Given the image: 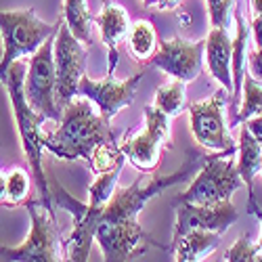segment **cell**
I'll list each match as a JSON object with an SVG mask.
<instances>
[{"instance_id":"cell-1","label":"cell","mask_w":262,"mask_h":262,"mask_svg":"<svg viewBox=\"0 0 262 262\" xmlns=\"http://www.w3.org/2000/svg\"><path fill=\"white\" fill-rule=\"evenodd\" d=\"M45 149L55 154L61 160H84L91 162L93 151L101 143L118 141V135L112 126V120H107L101 114H95L93 101L86 97H74L61 112V122L57 130L45 135Z\"/></svg>"},{"instance_id":"cell-2","label":"cell","mask_w":262,"mask_h":262,"mask_svg":"<svg viewBox=\"0 0 262 262\" xmlns=\"http://www.w3.org/2000/svg\"><path fill=\"white\" fill-rule=\"evenodd\" d=\"M26 72H28V65L24 59L15 61L11 68L7 70V91H9V99H11V107H13V114H15V124H17V133H19V141L21 147H24V154L26 160L30 162V168L34 172V179L38 185V191L42 195V204H45L47 210H51L55 214L53 208V195H51V187L47 181V174H45V139H42V122L47 118L40 116L38 112L30 107L28 97H26Z\"/></svg>"},{"instance_id":"cell-3","label":"cell","mask_w":262,"mask_h":262,"mask_svg":"<svg viewBox=\"0 0 262 262\" xmlns=\"http://www.w3.org/2000/svg\"><path fill=\"white\" fill-rule=\"evenodd\" d=\"M57 24L40 19L34 9L0 11V38H3V57H0V82H5L7 70L19 59L32 57L45 42L57 34Z\"/></svg>"},{"instance_id":"cell-4","label":"cell","mask_w":262,"mask_h":262,"mask_svg":"<svg viewBox=\"0 0 262 262\" xmlns=\"http://www.w3.org/2000/svg\"><path fill=\"white\" fill-rule=\"evenodd\" d=\"M208 158L206 156H189V160L177 170L170 174H154L151 181L137 179L130 187L116 189L114 198L109 200L107 208L101 214L99 223H118V221H137L139 212L145 208V204L156 198L158 193H162L168 187H174L183 181H187L195 170H200Z\"/></svg>"},{"instance_id":"cell-5","label":"cell","mask_w":262,"mask_h":262,"mask_svg":"<svg viewBox=\"0 0 262 262\" xmlns=\"http://www.w3.org/2000/svg\"><path fill=\"white\" fill-rule=\"evenodd\" d=\"M237 149L221 151L218 156H212L200 168V174L189 185V189L179 195L177 202L189 204H218L231 200L233 193L244 185L242 177L237 172V160L231 156Z\"/></svg>"},{"instance_id":"cell-6","label":"cell","mask_w":262,"mask_h":262,"mask_svg":"<svg viewBox=\"0 0 262 262\" xmlns=\"http://www.w3.org/2000/svg\"><path fill=\"white\" fill-rule=\"evenodd\" d=\"M32 218V231L21 246H0V258L17 262H57L61 258V239L55 223V214L45 208L42 202H26Z\"/></svg>"},{"instance_id":"cell-7","label":"cell","mask_w":262,"mask_h":262,"mask_svg":"<svg viewBox=\"0 0 262 262\" xmlns=\"http://www.w3.org/2000/svg\"><path fill=\"white\" fill-rule=\"evenodd\" d=\"M53 55H55V78H57L55 97L59 109L63 112V107L78 95V84L86 74V45L72 34V30L63 19L55 34Z\"/></svg>"},{"instance_id":"cell-8","label":"cell","mask_w":262,"mask_h":262,"mask_svg":"<svg viewBox=\"0 0 262 262\" xmlns=\"http://www.w3.org/2000/svg\"><path fill=\"white\" fill-rule=\"evenodd\" d=\"M55 36H51L32 57L26 74V97L34 112L45 116L47 120H53L55 124L61 122V109L57 105L55 97Z\"/></svg>"},{"instance_id":"cell-9","label":"cell","mask_w":262,"mask_h":262,"mask_svg":"<svg viewBox=\"0 0 262 262\" xmlns=\"http://www.w3.org/2000/svg\"><path fill=\"white\" fill-rule=\"evenodd\" d=\"M51 195L53 200L57 202V206L65 212H70L74 216V231L72 235L68 237V260H74V262H84L89 260L91 256V248H93V242H95V235H97V227H99V221H101V214H103V208L91 204V202H80L76 198L65 191L57 181H53V189H51Z\"/></svg>"},{"instance_id":"cell-10","label":"cell","mask_w":262,"mask_h":262,"mask_svg":"<svg viewBox=\"0 0 262 262\" xmlns=\"http://www.w3.org/2000/svg\"><path fill=\"white\" fill-rule=\"evenodd\" d=\"M191 118V133L202 147L212 151H231L235 143L225 120V89L216 91L212 97L191 103L187 107Z\"/></svg>"},{"instance_id":"cell-11","label":"cell","mask_w":262,"mask_h":262,"mask_svg":"<svg viewBox=\"0 0 262 262\" xmlns=\"http://www.w3.org/2000/svg\"><path fill=\"white\" fill-rule=\"evenodd\" d=\"M141 80H143V74H137L128 80H116L114 74H107L105 80H91L84 74L78 84L76 97L91 99L101 116H105L107 120H114L122 109L133 105Z\"/></svg>"},{"instance_id":"cell-12","label":"cell","mask_w":262,"mask_h":262,"mask_svg":"<svg viewBox=\"0 0 262 262\" xmlns=\"http://www.w3.org/2000/svg\"><path fill=\"white\" fill-rule=\"evenodd\" d=\"M206 51V40H185V38H170L162 40L156 55L149 59V65L162 70L170 78H177L187 82H193L202 72V61Z\"/></svg>"},{"instance_id":"cell-13","label":"cell","mask_w":262,"mask_h":262,"mask_svg":"<svg viewBox=\"0 0 262 262\" xmlns=\"http://www.w3.org/2000/svg\"><path fill=\"white\" fill-rule=\"evenodd\" d=\"M97 244L103 252V260L122 262L137 254L145 252V242L160 246L151 239L139 221H118V223H99L97 227Z\"/></svg>"},{"instance_id":"cell-14","label":"cell","mask_w":262,"mask_h":262,"mask_svg":"<svg viewBox=\"0 0 262 262\" xmlns=\"http://www.w3.org/2000/svg\"><path fill=\"white\" fill-rule=\"evenodd\" d=\"M239 218L237 208L233 206L231 200L218 202V204H189V202H179L177 208V225L172 231V242L183 237L185 233L193 229H208L216 233L229 231L231 225Z\"/></svg>"},{"instance_id":"cell-15","label":"cell","mask_w":262,"mask_h":262,"mask_svg":"<svg viewBox=\"0 0 262 262\" xmlns=\"http://www.w3.org/2000/svg\"><path fill=\"white\" fill-rule=\"evenodd\" d=\"M95 24L101 32V40L109 51V65H107V74H114L116 65H118V47L120 42L128 38L130 32V17L128 11L114 3V0H103V9L95 17Z\"/></svg>"},{"instance_id":"cell-16","label":"cell","mask_w":262,"mask_h":262,"mask_svg":"<svg viewBox=\"0 0 262 262\" xmlns=\"http://www.w3.org/2000/svg\"><path fill=\"white\" fill-rule=\"evenodd\" d=\"M204 59L208 63L210 76L223 86L225 91L233 95V72H231V61H233V40L229 36V30L225 28H212L206 36V51Z\"/></svg>"},{"instance_id":"cell-17","label":"cell","mask_w":262,"mask_h":262,"mask_svg":"<svg viewBox=\"0 0 262 262\" xmlns=\"http://www.w3.org/2000/svg\"><path fill=\"white\" fill-rule=\"evenodd\" d=\"M120 149L126 156V160L141 172H154L162 158V143L147 128L120 143Z\"/></svg>"},{"instance_id":"cell-18","label":"cell","mask_w":262,"mask_h":262,"mask_svg":"<svg viewBox=\"0 0 262 262\" xmlns=\"http://www.w3.org/2000/svg\"><path fill=\"white\" fill-rule=\"evenodd\" d=\"M174 260L179 262H198L208 258L221 246V233L208 229H193L183 237L174 239Z\"/></svg>"},{"instance_id":"cell-19","label":"cell","mask_w":262,"mask_h":262,"mask_svg":"<svg viewBox=\"0 0 262 262\" xmlns=\"http://www.w3.org/2000/svg\"><path fill=\"white\" fill-rule=\"evenodd\" d=\"M233 19H235V26H237V34L233 40V61H231V72H233V95H231V103L237 105L239 95H242L244 89V65H246V55L250 51V26L246 24L244 13H242V5L239 0L235 3V11H233Z\"/></svg>"},{"instance_id":"cell-20","label":"cell","mask_w":262,"mask_h":262,"mask_svg":"<svg viewBox=\"0 0 262 262\" xmlns=\"http://www.w3.org/2000/svg\"><path fill=\"white\" fill-rule=\"evenodd\" d=\"M260 170H262V145L248 130V126H242L239 145H237V172L242 181L248 185V193L252 191L254 179L256 174H260Z\"/></svg>"},{"instance_id":"cell-21","label":"cell","mask_w":262,"mask_h":262,"mask_svg":"<svg viewBox=\"0 0 262 262\" xmlns=\"http://www.w3.org/2000/svg\"><path fill=\"white\" fill-rule=\"evenodd\" d=\"M63 21L68 24L72 34L84 42L86 47L93 45V24L95 17L86 0H65L63 3Z\"/></svg>"},{"instance_id":"cell-22","label":"cell","mask_w":262,"mask_h":262,"mask_svg":"<svg viewBox=\"0 0 262 262\" xmlns=\"http://www.w3.org/2000/svg\"><path fill=\"white\" fill-rule=\"evenodd\" d=\"M160 47V40L156 34V28L149 21H135L128 32V49L137 61L149 63V59L156 55Z\"/></svg>"},{"instance_id":"cell-23","label":"cell","mask_w":262,"mask_h":262,"mask_svg":"<svg viewBox=\"0 0 262 262\" xmlns=\"http://www.w3.org/2000/svg\"><path fill=\"white\" fill-rule=\"evenodd\" d=\"M154 105L158 109H162L164 114H168L170 118L181 116L187 109V91H185V82L172 78L170 82L162 84L156 91L154 97Z\"/></svg>"},{"instance_id":"cell-24","label":"cell","mask_w":262,"mask_h":262,"mask_svg":"<svg viewBox=\"0 0 262 262\" xmlns=\"http://www.w3.org/2000/svg\"><path fill=\"white\" fill-rule=\"evenodd\" d=\"M124 162H126V160L118 162L112 170L97 174L95 183L89 187V202H91V204H95V206H99V208H103V210L107 208L109 200L114 198V193H116V189H118V181H120V172H122V168H124Z\"/></svg>"},{"instance_id":"cell-25","label":"cell","mask_w":262,"mask_h":262,"mask_svg":"<svg viewBox=\"0 0 262 262\" xmlns=\"http://www.w3.org/2000/svg\"><path fill=\"white\" fill-rule=\"evenodd\" d=\"M244 101L239 107V114L235 116L231 126H237L239 122H248L254 116H262V82H258L254 76L244 78V89H242Z\"/></svg>"},{"instance_id":"cell-26","label":"cell","mask_w":262,"mask_h":262,"mask_svg":"<svg viewBox=\"0 0 262 262\" xmlns=\"http://www.w3.org/2000/svg\"><path fill=\"white\" fill-rule=\"evenodd\" d=\"M126 160V156L122 154V149H120V143L118 141H109V143H101L95 151H93V156H91V170L95 174H101V172H107V170H112L118 162Z\"/></svg>"},{"instance_id":"cell-27","label":"cell","mask_w":262,"mask_h":262,"mask_svg":"<svg viewBox=\"0 0 262 262\" xmlns=\"http://www.w3.org/2000/svg\"><path fill=\"white\" fill-rule=\"evenodd\" d=\"M30 195V177L26 170L15 168L7 174V206H24Z\"/></svg>"},{"instance_id":"cell-28","label":"cell","mask_w":262,"mask_h":262,"mask_svg":"<svg viewBox=\"0 0 262 262\" xmlns=\"http://www.w3.org/2000/svg\"><path fill=\"white\" fill-rule=\"evenodd\" d=\"M145 128L154 135L162 145L170 143V116L164 114L156 105L145 107Z\"/></svg>"},{"instance_id":"cell-29","label":"cell","mask_w":262,"mask_h":262,"mask_svg":"<svg viewBox=\"0 0 262 262\" xmlns=\"http://www.w3.org/2000/svg\"><path fill=\"white\" fill-rule=\"evenodd\" d=\"M227 262H262V250L258 242H250L248 237H239L237 242L225 252Z\"/></svg>"},{"instance_id":"cell-30","label":"cell","mask_w":262,"mask_h":262,"mask_svg":"<svg viewBox=\"0 0 262 262\" xmlns=\"http://www.w3.org/2000/svg\"><path fill=\"white\" fill-rule=\"evenodd\" d=\"M208 3V15L212 28H225L229 30L233 21V11L237 0H206Z\"/></svg>"},{"instance_id":"cell-31","label":"cell","mask_w":262,"mask_h":262,"mask_svg":"<svg viewBox=\"0 0 262 262\" xmlns=\"http://www.w3.org/2000/svg\"><path fill=\"white\" fill-rule=\"evenodd\" d=\"M248 68L250 76H254L258 82H262V49H252L248 51Z\"/></svg>"},{"instance_id":"cell-32","label":"cell","mask_w":262,"mask_h":262,"mask_svg":"<svg viewBox=\"0 0 262 262\" xmlns=\"http://www.w3.org/2000/svg\"><path fill=\"white\" fill-rule=\"evenodd\" d=\"M248 212H250L252 216H256V218H258V223H260V229H262V208L258 206V202H256V198H254V191H250V200H248ZM258 246H260V250H262V231H260V239H258Z\"/></svg>"},{"instance_id":"cell-33","label":"cell","mask_w":262,"mask_h":262,"mask_svg":"<svg viewBox=\"0 0 262 262\" xmlns=\"http://www.w3.org/2000/svg\"><path fill=\"white\" fill-rule=\"evenodd\" d=\"M250 30H252V36H254V40H256V47L262 49V15H254V17H252Z\"/></svg>"},{"instance_id":"cell-34","label":"cell","mask_w":262,"mask_h":262,"mask_svg":"<svg viewBox=\"0 0 262 262\" xmlns=\"http://www.w3.org/2000/svg\"><path fill=\"white\" fill-rule=\"evenodd\" d=\"M246 126H248L250 133L262 143V116H254V118H250V120L246 122Z\"/></svg>"},{"instance_id":"cell-35","label":"cell","mask_w":262,"mask_h":262,"mask_svg":"<svg viewBox=\"0 0 262 262\" xmlns=\"http://www.w3.org/2000/svg\"><path fill=\"white\" fill-rule=\"evenodd\" d=\"M0 204L7 206V174L0 170Z\"/></svg>"},{"instance_id":"cell-36","label":"cell","mask_w":262,"mask_h":262,"mask_svg":"<svg viewBox=\"0 0 262 262\" xmlns=\"http://www.w3.org/2000/svg\"><path fill=\"white\" fill-rule=\"evenodd\" d=\"M181 3H183V0H160V3H158V9H162V11H170V9H177Z\"/></svg>"},{"instance_id":"cell-37","label":"cell","mask_w":262,"mask_h":262,"mask_svg":"<svg viewBox=\"0 0 262 262\" xmlns=\"http://www.w3.org/2000/svg\"><path fill=\"white\" fill-rule=\"evenodd\" d=\"M250 7L254 15H262V0H250Z\"/></svg>"},{"instance_id":"cell-38","label":"cell","mask_w":262,"mask_h":262,"mask_svg":"<svg viewBox=\"0 0 262 262\" xmlns=\"http://www.w3.org/2000/svg\"><path fill=\"white\" fill-rule=\"evenodd\" d=\"M143 3H145L147 7H158V3H160V0H143Z\"/></svg>"},{"instance_id":"cell-39","label":"cell","mask_w":262,"mask_h":262,"mask_svg":"<svg viewBox=\"0 0 262 262\" xmlns=\"http://www.w3.org/2000/svg\"><path fill=\"white\" fill-rule=\"evenodd\" d=\"M260 145H262V143H260Z\"/></svg>"}]
</instances>
